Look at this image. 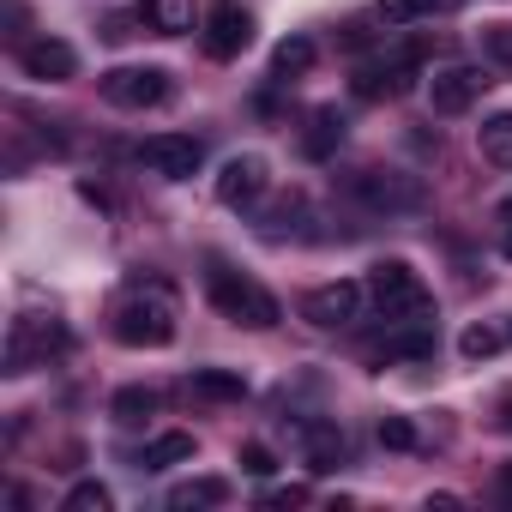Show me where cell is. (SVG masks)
Returning <instances> with one entry per match:
<instances>
[{"label":"cell","mask_w":512,"mask_h":512,"mask_svg":"<svg viewBox=\"0 0 512 512\" xmlns=\"http://www.w3.org/2000/svg\"><path fill=\"white\" fill-rule=\"evenodd\" d=\"M109 332H115V344H127V350H163V344H175V332H181L175 290L157 284V278H133V284L121 290V302L109 308Z\"/></svg>","instance_id":"cell-1"},{"label":"cell","mask_w":512,"mask_h":512,"mask_svg":"<svg viewBox=\"0 0 512 512\" xmlns=\"http://www.w3.org/2000/svg\"><path fill=\"white\" fill-rule=\"evenodd\" d=\"M205 296H211V308H217L229 326H247V332H272V326L284 320V308H278V296H272L266 284H253L247 272H235V266H223V260L205 266Z\"/></svg>","instance_id":"cell-2"},{"label":"cell","mask_w":512,"mask_h":512,"mask_svg":"<svg viewBox=\"0 0 512 512\" xmlns=\"http://www.w3.org/2000/svg\"><path fill=\"white\" fill-rule=\"evenodd\" d=\"M368 302L380 308V320H434V296L410 260H380L368 272Z\"/></svg>","instance_id":"cell-3"},{"label":"cell","mask_w":512,"mask_h":512,"mask_svg":"<svg viewBox=\"0 0 512 512\" xmlns=\"http://www.w3.org/2000/svg\"><path fill=\"white\" fill-rule=\"evenodd\" d=\"M428 55V43L416 37V43H398L392 55H380V61H368V67H356V79H350V91L362 97V103H392V97H404L410 91V79H416V61Z\"/></svg>","instance_id":"cell-4"},{"label":"cell","mask_w":512,"mask_h":512,"mask_svg":"<svg viewBox=\"0 0 512 512\" xmlns=\"http://www.w3.org/2000/svg\"><path fill=\"white\" fill-rule=\"evenodd\" d=\"M350 193H356L368 211H386V217L422 211V199H428L422 175H410V169H362V175H350Z\"/></svg>","instance_id":"cell-5"},{"label":"cell","mask_w":512,"mask_h":512,"mask_svg":"<svg viewBox=\"0 0 512 512\" xmlns=\"http://www.w3.org/2000/svg\"><path fill=\"white\" fill-rule=\"evenodd\" d=\"M97 91H103V103H115V109H157V103H169V73L163 67H109L103 79H97Z\"/></svg>","instance_id":"cell-6"},{"label":"cell","mask_w":512,"mask_h":512,"mask_svg":"<svg viewBox=\"0 0 512 512\" xmlns=\"http://www.w3.org/2000/svg\"><path fill=\"white\" fill-rule=\"evenodd\" d=\"M362 302H368V284H356V278H332V284H320V290L302 296V320H308L314 332H344V326H356Z\"/></svg>","instance_id":"cell-7"},{"label":"cell","mask_w":512,"mask_h":512,"mask_svg":"<svg viewBox=\"0 0 512 512\" xmlns=\"http://www.w3.org/2000/svg\"><path fill=\"white\" fill-rule=\"evenodd\" d=\"M247 43H253V13L235 7V0H211L199 19V49L211 61H235V55H247Z\"/></svg>","instance_id":"cell-8"},{"label":"cell","mask_w":512,"mask_h":512,"mask_svg":"<svg viewBox=\"0 0 512 512\" xmlns=\"http://www.w3.org/2000/svg\"><path fill=\"white\" fill-rule=\"evenodd\" d=\"M434 320H386V332L374 344H362V356L374 368H392V362H428L434 356Z\"/></svg>","instance_id":"cell-9"},{"label":"cell","mask_w":512,"mask_h":512,"mask_svg":"<svg viewBox=\"0 0 512 512\" xmlns=\"http://www.w3.org/2000/svg\"><path fill=\"white\" fill-rule=\"evenodd\" d=\"M266 187H272V163L260 151H241L217 169V205H229V211H253L266 199Z\"/></svg>","instance_id":"cell-10"},{"label":"cell","mask_w":512,"mask_h":512,"mask_svg":"<svg viewBox=\"0 0 512 512\" xmlns=\"http://www.w3.org/2000/svg\"><path fill=\"white\" fill-rule=\"evenodd\" d=\"M55 350H67V332L55 326V320H13V332H7V374L19 380V374H31V368H43Z\"/></svg>","instance_id":"cell-11"},{"label":"cell","mask_w":512,"mask_h":512,"mask_svg":"<svg viewBox=\"0 0 512 512\" xmlns=\"http://www.w3.org/2000/svg\"><path fill=\"white\" fill-rule=\"evenodd\" d=\"M139 163H145L151 175H163V181H193L199 163H205V145H199L193 133H151V139L139 145Z\"/></svg>","instance_id":"cell-12"},{"label":"cell","mask_w":512,"mask_h":512,"mask_svg":"<svg viewBox=\"0 0 512 512\" xmlns=\"http://www.w3.org/2000/svg\"><path fill=\"white\" fill-rule=\"evenodd\" d=\"M19 67L37 85H67L79 73V49L61 43V37H31V43H19Z\"/></svg>","instance_id":"cell-13"},{"label":"cell","mask_w":512,"mask_h":512,"mask_svg":"<svg viewBox=\"0 0 512 512\" xmlns=\"http://www.w3.org/2000/svg\"><path fill=\"white\" fill-rule=\"evenodd\" d=\"M482 91H488V73H482V67H434V73H428V103H434V115H464Z\"/></svg>","instance_id":"cell-14"},{"label":"cell","mask_w":512,"mask_h":512,"mask_svg":"<svg viewBox=\"0 0 512 512\" xmlns=\"http://www.w3.org/2000/svg\"><path fill=\"white\" fill-rule=\"evenodd\" d=\"M296 446H302V464L314 476H332L350 458V440H344L338 422H296Z\"/></svg>","instance_id":"cell-15"},{"label":"cell","mask_w":512,"mask_h":512,"mask_svg":"<svg viewBox=\"0 0 512 512\" xmlns=\"http://www.w3.org/2000/svg\"><path fill=\"white\" fill-rule=\"evenodd\" d=\"M344 133H350V121H344L332 103H326V109H314V115H308V127H302V157H308V163H326V157H338Z\"/></svg>","instance_id":"cell-16"},{"label":"cell","mask_w":512,"mask_h":512,"mask_svg":"<svg viewBox=\"0 0 512 512\" xmlns=\"http://www.w3.org/2000/svg\"><path fill=\"white\" fill-rule=\"evenodd\" d=\"M199 19H205V13L193 7V0H145V7H139V25L157 31V37H187Z\"/></svg>","instance_id":"cell-17"},{"label":"cell","mask_w":512,"mask_h":512,"mask_svg":"<svg viewBox=\"0 0 512 512\" xmlns=\"http://www.w3.org/2000/svg\"><path fill=\"white\" fill-rule=\"evenodd\" d=\"M187 398L241 404V398H247V374H235V368H193V374H187Z\"/></svg>","instance_id":"cell-18"},{"label":"cell","mask_w":512,"mask_h":512,"mask_svg":"<svg viewBox=\"0 0 512 512\" xmlns=\"http://www.w3.org/2000/svg\"><path fill=\"white\" fill-rule=\"evenodd\" d=\"M458 7H464V0H374V19L392 25V31H404V25H422V19L458 13Z\"/></svg>","instance_id":"cell-19"},{"label":"cell","mask_w":512,"mask_h":512,"mask_svg":"<svg viewBox=\"0 0 512 512\" xmlns=\"http://www.w3.org/2000/svg\"><path fill=\"white\" fill-rule=\"evenodd\" d=\"M193 452H199V440H193V434H181V428H169V434L145 440V452H139V470H175V464H187Z\"/></svg>","instance_id":"cell-20"},{"label":"cell","mask_w":512,"mask_h":512,"mask_svg":"<svg viewBox=\"0 0 512 512\" xmlns=\"http://www.w3.org/2000/svg\"><path fill=\"white\" fill-rule=\"evenodd\" d=\"M229 500V482L223 476H193V482H175L169 488V512H199V506H223Z\"/></svg>","instance_id":"cell-21"},{"label":"cell","mask_w":512,"mask_h":512,"mask_svg":"<svg viewBox=\"0 0 512 512\" xmlns=\"http://www.w3.org/2000/svg\"><path fill=\"white\" fill-rule=\"evenodd\" d=\"M476 151H482V163L512 169V109H500V115H488L476 127Z\"/></svg>","instance_id":"cell-22"},{"label":"cell","mask_w":512,"mask_h":512,"mask_svg":"<svg viewBox=\"0 0 512 512\" xmlns=\"http://www.w3.org/2000/svg\"><path fill=\"white\" fill-rule=\"evenodd\" d=\"M314 55H320V49H314V37H284V43L272 49V79H278V85L302 79V73L314 67Z\"/></svg>","instance_id":"cell-23"},{"label":"cell","mask_w":512,"mask_h":512,"mask_svg":"<svg viewBox=\"0 0 512 512\" xmlns=\"http://www.w3.org/2000/svg\"><path fill=\"white\" fill-rule=\"evenodd\" d=\"M157 404H163V398H157L151 386H121V392L109 398V416H115L121 428H139V422H151V416H157Z\"/></svg>","instance_id":"cell-24"},{"label":"cell","mask_w":512,"mask_h":512,"mask_svg":"<svg viewBox=\"0 0 512 512\" xmlns=\"http://www.w3.org/2000/svg\"><path fill=\"white\" fill-rule=\"evenodd\" d=\"M109 506H115V494H109L97 476L73 482V488H67V500H61V512H109Z\"/></svg>","instance_id":"cell-25"},{"label":"cell","mask_w":512,"mask_h":512,"mask_svg":"<svg viewBox=\"0 0 512 512\" xmlns=\"http://www.w3.org/2000/svg\"><path fill=\"white\" fill-rule=\"evenodd\" d=\"M500 344H506V332H494V326H464V332H458V356H464V362H488Z\"/></svg>","instance_id":"cell-26"},{"label":"cell","mask_w":512,"mask_h":512,"mask_svg":"<svg viewBox=\"0 0 512 512\" xmlns=\"http://www.w3.org/2000/svg\"><path fill=\"white\" fill-rule=\"evenodd\" d=\"M380 446H392V452H416V428H410V416H380Z\"/></svg>","instance_id":"cell-27"},{"label":"cell","mask_w":512,"mask_h":512,"mask_svg":"<svg viewBox=\"0 0 512 512\" xmlns=\"http://www.w3.org/2000/svg\"><path fill=\"white\" fill-rule=\"evenodd\" d=\"M482 55L494 67H512V25H482Z\"/></svg>","instance_id":"cell-28"},{"label":"cell","mask_w":512,"mask_h":512,"mask_svg":"<svg viewBox=\"0 0 512 512\" xmlns=\"http://www.w3.org/2000/svg\"><path fill=\"white\" fill-rule=\"evenodd\" d=\"M235 464H241L247 476H272V470H278V458H272V446H260V440H247V446L235 452Z\"/></svg>","instance_id":"cell-29"},{"label":"cell","mask_w":512,"mask_h":512,"mask_svg":"<svg viewBox=\"0 0 512 512\" xmlns=\"http://www.w3.org/2000/svg\"><path fill=\"white\" fill-rule=\"evenodd\" d=\"M308 500V482H290V488H272L266 494V506H302Z\"/></svg>","instance_id":"cell-30"},{"label":"cell","mask_w":512,"mask_h":512,"mask_svg":"<svg viewBox=\"0 0 512 512\" xmlns=\"http://www.w3.org/2000/svg\"><path fill=\"white\" fill-rule=\"evenodd\" d=\"M494 500H500V506H512V464H500V470H494Z\"/></svg>","instance_id":"cell-31"},{"label":"cell","mask_w":512,"mask_h":512,"mask_svg":"<svg viewBox=\"0 0 512 512\" xmlns=\"http://www.w3.org/2000/svg\"><path fill=\"white\" fill-rule=\"evenodd\" d=\"M500 253H506V260H512V199L500 205Z\"/></svg>","instance_id":"cell-32"},{"label":"cell","mask_w":512,"mask_h":512,"mask_svg":"<svg viewBox=\"0 0 512 512\" xmlns=\"http://www.w3.org/2000/svg\"><path fill=\"white\" fill-rule=\"evenodd\" d=\"M500 428H506V434H512V398H506V404H500Z\"/></svg>","instance_id":"cell-33"},{"label":"cell","mask_w":512,"mask_h":512,"mask_svg":"<svg viewBox=\"0 0 512 512\" xmlns=\"http://www.w3.org/2000/svg\"><path fill=\"white\" fill-rule=\"evenodd\" d=\"M506 344H512V320H506Z\"/></svg>","instance_id":"cell-34"}]
</instances>
